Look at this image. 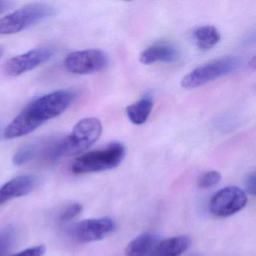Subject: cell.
<instances>
[{"mask_svg":"<svg viewBox=\"0 0 256 256\" xmlns=\"http://www.w3.org/2000/svg\"><path fill=\"white\" fill-rule=\"evenodd\" d=\"M76 92L58 90L38 97L4 130V138L14 139L30 134L42 125L66 112L74 102Z\"/></svg>","mask_w":256,"mask_h":256,"instance_id":"1","label":"cell"},{"mask_svg":"<svg viewBox=\"0 0 256 256\" xmlns=\"http://www.w3.org/2000/svg\"><path fill=\"white\" fill-rule=\"evenodd\" d=\"M102 133V124L100 120L95 118L82 120L68 137L58 140L52 160L76 156L86 152L100 140Z\"/></svg>","mask_w":256,"mask_h":256,"instance_id":"2","label":"cell"},{"mask_svg":"<svg viewBox=\"0 0 256 256\" xmlns=\"http://www.w3.org/2000/svg\"><path fill=\"white\" fill-rule=\"evenodd\" d=\"M126 150L120 143L110 144L106 148L88 152L78 158L72 166L76 174L96 173L116 168L125 158Z\"/></svg>","mask_w":256,"mask_h":256,"instance_id":"3","label":"cell"},{"mask_svg":"<svg viewBox=\"0 0 256 256\" xmlns=\"http://www.w3.org/2000/svg\"><path fill=\"white\" fill-rule=\"evenodd\" d=\"M55 14L56 10L48 4H34L26 6L0 19V36L18 34L53 17Z\"/></svg>","mask_w":256,"mask_h":256,"instance_id":"4","label":"cell"},{"mask_svg":"<svg viewBox=\"0 0 256 256\" xmlns=\"http://www.w3.org/2000/svg\"><path fill=\"white\" fill-rule=\"evenodd\" d=\"M241 61L235 56H226L196 68L181 80L186 90L196 89L234 72L240 67Z\"/></svg>","mask_w":256,"mask_h":256,"instance_id":"5","label":"cell"},{"mask_svg":"<svg viewBox=\"0 0 256 256\" xmlns=\"http://www.w3.org/2000/svg\"><path fill=\"white\" fill-rule=\"evenodd\" d=\"M108 56L97 49L70 54L64 60V66L72 74L85 76L103 71L108 66Z\"/></svg>","mask_w":256,"mask_h":256,"instance_id":"6","label":"cell"},{"mask_svg":"<svg viewBox=\"0 0 256 256\" xmlns=\"http://www.w3.org/2000/svg\"><path fill=\"white\" fill-rule=\"evenodd\" d=\"M247 202L248 198L244 190L236 186L226 187L212 196L210 210L216 216H232L242 210Z\"/></svg>","mask_w":256,"mask_h":256,"instance_id":"7","label":"cell"},{"mask_svg":"<svg viewBox=\"0 0 256 256\" xmlns=\"http://www.w3.org/2000/svg\"><path fill=\"white\" fill-rule=\"evenodd\" d=\"M55 54L54 48L49 46L34 49L10 60L6 65V72L10 77H18L50 60Z\"/></svg>","mask_w":256,"mask_h":256,"instance_id":"8","label":"cell"},{"mask_svg":"<svg viewBox=\"0 0 256 256\" xmlns=\"http://www.w3.org/2000/svg\"><path fill=\"white\" fill-rule=\"evenodd\" d=\"M116 228V222L112 218H92L76 224L73 229V234L80 242H96L112 234Z\"/></svg>","mask_w":256,"mask_h":256,"instance_id":"9","label":"cell"},{"mask_svg":"<svg viewBox=\"0 0 256 256\" xmlns=\"http://www.w3.org/2000/svg\"><path fill=\"white\" fill-rule=\"evenodd\" d=\"M55 140L38 139L32 140L30 143L26 144L22 146L14 155L13 162L16 166H22L28 164L30 162L36 160L40 156L47 157L50 158L52 150L54 146Z\"/></svg>","mask_w":256,"mask_h":256,"instance_id":"10","label":"cell"},{"mask_svg":"<svg viewBox=\"0 0 256 256\" xmlns=\"http://www.w3.org/2000/svg\"><path fill=\"white\" fill-rule=\"evenodd\" d=\"M36 186V179L31 176H22L12 180L0 188V205L13 199L28 196Z\"/></svg>","mask_w":256,"mask_h":256,"instance_id":"11","label":"cell"},{"mask_svg":"<svg viewBox=\"0 0 256 256\" xmlns=\"http://www.w3.org/2000/svg\"><path fill=\"white\" fill-rule=\"evenodd\" d=\"M179 52L172 44H157L146 49L140 54V62L145 66H150L158 62L172 64L179 59Z\"/></svg>","mask_w":256,"mask_h":256,"instance_id":"12","label":"cell"},{"mask_svg":"<svg viewBox=\"0 0 256 256\" xmlns=\"http://www.w3.org/2000/svg\"><path fill=\"white\" fill-rule=\"evenodd\" d=\"M191 244L187 236L168 238L158 242L151 256H180L188 250Z\"/></svg>","mask_w":256,"mask_h":256,"instance_id":"13","label":"cell"},{"mask_svg":"<svg viewBox=\"0 0 256 256\" xmlns=\"http://www.w3.org/2000/svg\"><path fill=\"white\" fill-rule=\"evenodd\" d=\"M160 242V236L154 233H144L130 242L126 250V256H149Z\"/></svg>","mask_w":256,"mask_h":256,"instance_id":"14","label":"cell"},{"mask_svg":"<svg viewBox=\"0 0 256 256\" xmlns=\"http://www.w3.org/2000/svg\"><path fill=\"white\" fill-rule=\"evenodd\" d=\"M154 106V100L150 96L144 97L140 101L127 108V116L134 125H144L149 119Z\"/></svg>","mask_w":256,"mask_h":256,"instance_id":"15","label":"cell"},{"mask_svg":"<svg viewBox=\"0 0 256 256\" xmlns=\"http://www.w3.org/2000/svg\"><path fill=\"white\" fill-rule=\"evenodd\" d=\"M193 37L198 47L202 50H210L221 40V35L218 30L212 26L198 28L193 32Z\"/></svg>","mask_w":256,"mask_h":256,"instance_id":"16","label":"cell"},{"mask_svg":"<svg viewBox=\"0 0 256 256\" xmlns=\"http://www.w3.org/2000/svg\"><path fill=\"white\" fill-rule=\"evenodd\" d=\"M16 238V232L13 228H8L0 232V256H4L8 252L14 242Z\"/></svg>","mask_w":256,"mask_h":256,"instance_id":"17","label":"cell"},{"mask_svg":"<svg viewBox=\"0 0 256 256\" xmlns=\"http://www.w3.org/2000/svg\"><path fill=\"white\" fill-rule=\"evenodd\" d=\"M222 179L220 172L212 170L200 176L198 181V186L200 188H210L217 185Z\"/></svg>","mask_w":256,"mask_h":256,"instance_id":"18","label":"cell"},{"mask_svg":"<svg viewBox=\"0 0 256 256\" xmlns=\"http://www.w3.org/2000/svg\"><path fill=\"white\" fill-rule=\"evenodd\" d=\"M83 210V206L80 204H74L68 206L61 216V221L68 222L80 215Z\"/></svg>","mask_w":256,"mask_h":256,"instance_id":"19","label":"cell"},{"mask_svg":"<svg viewBox=\"0 0 256 256\" xmlns=\"http://www.w3.org/2000/svg\"><path fill=\"white\" fill-rule=\"evenodd\" d=\"M46 252V248L44 246H37L28 248L12 256H44Z\"/></svg>","mask_w":256,"mask_h":256,"instance_id":"20","label":"cell"},{"mask_svg":"<svg viewBox=\"0 0 256 256\" xmlns=\"http://www.w3.org/2000/svg\"><path fill=\"white\" fill-rule=\"evenodd\" d=\"M256 174L252 173L248 176L246 182V191L252 196H256Z\"/></svg>","mask_w":256,"mask_h":256,"instance_id":"21","label":"cell"},{"mask_svg":"<svg viewBox=\"0 0 256 256\" xmlns=\"http://www.w3.org/2000/svg\"><path fill=\"white\" fill-rule=\"evenodd\" d=\"M14 2L11 1H5V0H0V16L4 14L5 12L8 11L12 8Z\"/></svg>","mask_w":256,"mask_h":256,"instance_id":"22","label":"cell"},{"mask_svg":"<svg viewBox=\"0 0 256 256\" xmlns=\"http://www.w3.org/2000/svg\"><path fill=\"white\" fill-rule=\"evenodd\" d=\"M4 48L1 47V46H0V58H2V56H4Z\"/></svg>","mask_w":256,"mask_h":256,"instance_id":"23","label":"cell"},{"mask_svg":"<svg viewBox=\"0 0 256 256\" xmlns=\"http://www.w3.org/2000/svg\"><path fill=\"white\" fill-rule=\"evenodd\" d=\"M2 132H4V131H2V124H0V137H1V133Z\"/></svg>","mask_w":256,"mask_h":256,"instance_id":"24","label":"cell"}]
</instances>
